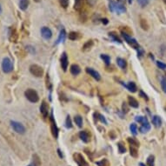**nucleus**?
<instances>
[{"label":"nucleus","mask_w":166,"mask_h":166,"mask_svg":"<svg viewBox=\"0 0 166 166\" xmlns=\"http://www.w3.org/2000/svg\"><path fill=\"white\" fill-rule=\"evenodd\" d=\"M91 1H92V0H87V2H88V4H89L90 5H93L92 3H91ZM93 1H95V0H93Z\"/></svg>","instance_id":"obj_52"},{"label":"nucleus","mask_w":166,"mask_h":166,"mask_svg":"<svg viewBox=\"0 0 166 166\" xmlns=\"http://www.w3.org/2000/svg\"><path fill=\"white\" fill-rule=\"evenodd\" d=\"M101 58L103 60V62L105 63V64L108 66L109 64H110V58L109 57L108 55H105V54H102L101 55Z\"/></svg>","instance_id":"obj_37"},{"label":"nucleus","mask_w":166,"mask_h":166,"mask_svg":"<svg viewBox=\"0 0 166 166\" xmlns=\"http://www.w3.org/2000/svg\"><path fill=\"white\" fill-rule=\"evenodd\" d=\"M30 72L35 77H43L44 70L41 66H39L38 64H32L30 66Z\"/></svg>","instance_id":"obj_3"},{"label":"nucleus","mask_w":166,"mask_h":166,"mask_svg":"<svg viewBox=\"0 0 166 166\" xmlns=\"http://www.w3.org/2000/svg\"><path fill=\"white\" fill-rule=\"evenodd\" d=\"M139 165H140V166H145V164H144L143 163H140V164H139Z\"/></svg>","instance_id":"obj_53"},{"label":"nucleus","mask_w":166,"mask_h":166,"mask_svg":"<svg viewBox=\"0 0 166 166\" xmlns=\"http://www.w3.org/2000/svg\"><path fill=\"white\" fill-rule=\"evenodd\" d=\"M96 164L97 166H110L108 159H102L101 161H97Z\"/></svg>","instance_id":"obj_29"},{"label":"nucleus","mask_w":166,"mask_h":166,"mask_svg":"<svg viewBox=\"0 0 166 166\" xmlns=\"http://www.w3.org/2000/svg\"><path fill=\"white\" fill-rule=\"evenodd\" d=\"M26 98L32 103H37L39 100V94L37 93V91L33 89H28L26 90L25 92Z\"/></svg>","instance_id":"obj_1"},{"label":"nucleus","mask_w":166,"mask_h":166,"mask_svg":"<svg viewBox=\"0 0 166 166\" xmlns=\"http://www.w3.org/2000/svg\"><path fill=\"white\" fill-rule=\"evenodd\" d=\"M70 73H71L72 75L77 76V75H78V74L80 73L81 69H80V67H79L77 64H72V65L70 66Z\"/></svg>","instance_id":"obj_14"},{"label":"nucleus","mask_w":166,"mask_h":166,"mask_svg":"<svg viewBox=\"0 0 166 166\" xmlns=\"http://www.w3.org/2000/svg\"><path fill=\"white\" fill-rule=\"evenodd\" d=\"M140 26L142 27V29L144 30V31H147L149 29V24H148V22L145 19H143L140 20Z\"/></svg>","instance_id":"obj_30"},{"label":"nucleus","mask_w":166,"mask_h":166,"mask_svg":"<svg viewBox=\"0 0 166 166\" xmlns=\"http://www.w3.org/2000/svg\"><path fill=\"white\" fill-rule=\"evenodd\" d=\"M74 9L77 12H80L83 7V0H74Z\"/></svg>","instance_id":"obj_15"},{"label":"nucleus","mask_w":166,"mask_h":166,"mask_svg":"<svg viewBox=\"0 0 166 166\" xmlns=\"http://www.w3.org/2000/svg\"><path fill=\"white\" fill-rule=\"evenodd\" d=\"M163 1H164V3L166 5V0H163Z\"/></svg>","instance_id":"obj_56"},{"label":"nucleus","mask_w":166,"mask_h":166,"mask_svg":"<svg viewBox=\"0 0 166 166\" xmlns=\"http://www.w3.org/2000/svg\"><path fill=\"white\" fill-rule=\"evenodd\" d=\"M140 131L142 133H145L147 131H149L150 130H151V124H149V123H146V124H143L142 125H141L140 127Z\"/></svg>","instance_id":"obj_21"},{"label":"nucleus","mask_w":166,"mask_h":166,"mask_svg":"<svg viewBox=\"0 0 166 166\" xmlns=\"http://www.w3.org/2000/svg\"><path fill=\"white\" fill-rule=\"evenodd\" d=\"M137 147L130 144V153L131 155V157H133V158H137V156H138V152H137Z\"/></svg>","instance_id":"obj_20"},{"label":"nucleus","mask_w":166,"mask_h":166,"mask_svg":"<svg viewBox=\"0 0 166 166\" xmlns=\"http://www.w3.org/2000/svg\"><path fill=\"white\" fill-rule=\"evenodd\" d=\"M157 65L159 67L160 69H163V70H164L166 68V64H164V63H162V62H160V61H158V62H157Z\"/></svg>","instance_id":"obj_45"},{"label":"nucleus","mask_w":166,"mask_h":166,"mask_svg":"<svg viewBox=\"0 0 166 166\" xmlns=\"http://www.w3.org/2000/svg\"><path fill=\"white\" fill-rule=\"evenodd\" d=\"M155 164V157L153 155H151L147 158V165L148 166H154Z\"/></svg>","instance_id":"obj_31"},{"label":"nucleus","mask_w":166,"mask_h":166,"mask_svg":"<svg viewBox=\"0 0 166 166\" xmlns=\"http://www.w3.org/2000/svg\"><path fill=\"white\" fill-rule=\"evenodd\" d=\"M137 3L141 7H145L149 4V0H137Z\"/></svg>","instance_id":"obj_41"},{"label":"nucleus","mask_w":166,"mask_h":166,"mask_svg":"<svg viewBox=\"0 0 166 166\" xmlns=\"http://www.w3.org/2000/svg\"><path fill=\"white\" fill-rule=\"evenodd\" d=\"M46 87L48 89H51V84L50 83V80H49V75L48 74L46 75Z\"/></svg>","instance_id":"obj_46"},{"label":"nucleus","mask_w":166,"mask_h":166,"mask_svg":"<svg viewBox=\"0 0 166 166\" xmlns=\"http://www.w3.org/2000/svg\"><path fill=\"white\" fill-rule=\"evenodd\" d=\"M32 158H33L32 162H33V164H34V166L41 165V161H40V159H39V158L38 155H36V154H35V155H33Z\"/></svg>","instance_id":"obj_28"},{"label":"nucleus","mask_w":166,"mask_h":166,"mask_svg":"<svg viewBox=\"0 0 166 166\" xmlns=\"http://www.w3.org/2000/svg\"><path fill=\"white\" fill-rule=\"evenodd\" d=\"M109 36L113 39L115 42H117V43H119V44H121L122 43V40L119 39V37L117 36V34L116 32H110V33H109Z\"/></svg>","instance_id":"obj_25"},{"label":"nucleus","mask_w":166,"mask_h":166,"mask_svg":"<svg viewBox=\"0 0 166 166\" xmlns=\"http://www.w3.org/2000/svg\"><path fill=\"white\" fill-rule=\"evenodd\" d=\"M40 112H41V114L43 115L44 118H46V117H48L49 105H48V103L45 102V101H43L42 103H41V106H40Z\"/></svg>","instance_id":"obj_8"},{"label":"nucleus","mask_w":166,"mask_h":166,"mask_svg":"<svg viewBox=\"0 0 166 166\" xmlns=\"http://www.w3.org/2000/svg\"><path fill=\"white\" fill-rule=\"evenodd\" d=\"M128 1H129V4H130H130L132 3V0H128Z\"/></svg>","instance_id":"obj_55"},{"label":"nucleus","mask_w":166,"mask_h":166,"mask_svg":"<svg viewBox=\"0 0 166 166\" xmlns=\"http://www.w3.org/2000/svg\"><path fill=\"white\" fill-rule=\"evenodd\" d=\"M130 130L131 133L134 135V136L137 134V126L136 124H131L130 126Z\"/></svg>","instance_id":"obj_38"},{"label":"nucleus","mask_w":166,"mask_h":166,"mask_svg":"<svg viewBox=\"0 0 166 166\" xmlns=\"http://www.w3.org/2000/svg\"><path fill=\"white\" fill-rule=\"evenodd\" d=\"M59 3H60V5L64 9H66L69 6V0H59Z\"/></svg>","instance_id":"obj_40"},{"label":"nucleus","mask_w":166,"mask_h":166,"mask_svg":"<svg viewBox=\"0 0 166 166\" xmlns=\"http://www.w3.org/2000/svg\"><path fill=\"white\" fill-rule=\"evenodd\" d=\"M2 70L5 73H10L13 70L12 61L9 58H5L2 62Z\"/></svg>","instance_id":"obj_2"},{"label":"nucleus","mask_w":166,"mask_h":166,"mask_svg":"<svg viewBox=\"0 0 166 166\" xmlns=\"http://www.w3.org/2000/svg\"><path fill=\"white\" fill-rule=\"evenodd\" d=\"M109 5H110V12H115L116 9H117V3H115L113 0H110L109 1Z\"/></svg>","instance_id":"obj_35"},{"label":"nucleus","mask_w":166,"mask_h":166,"mask_svg":"<svg viewBox=\"0 0 166 166\" xmlns=\"http://www.w3.org/2000/svg\"><path fill=\"white\" fill-rule=\"evenodd\" d=\"M136 121L138 122V123H140V124H146L148 123V119H147V117H142V116H138V117H136Z\"/></svg>","instance_id":"obj_32"},{"label":"nucleus","mask_w":166,"mask_h":166,"mask_svg":"<svg viewBox=\"0 0 166 166\" xmlns=\"http://www.w3.org/2000/svg\"><path fill=\"white\" fill-rule=\"evenodd\" d=\"M122 33V37L124 39V40L127 42L129 45H130L132 48H134L136 50H138L139 49V45H138V43L136 41V39H131V37L130 36H129L127 34H125V33H124V32H121Z\"/></svg>","instance_id":"obj_5"},{"label":"nucleus","mask_w":166,"mask_h":166,"mask_svg":"<svg viewBox=\"0 0 166 166\" xmlns=\"http://www.w3.org/2000/svg\"><path fill=\"white\" fill-rule=\"evenodd\" d=\"M60 62H61V66H62V69L64 70V71H66L67 70V67H68V64H69V62H68V57H67V54L64 52L61 56V58H60Z\"/></svg>","instance_id":"obj_10"},{"label":"nucleus","mask_w":166,"mask_h":166,"mask_svg":"<svg viewBox=\"0 0 166 166\" xmlns=\"http://www.w3.org/2000/svg\"><path fill=\"white\" fill-rule=\"evenodd\" d=\"M161 85H162V88L164 90V91L166 92V79L165 78H163L162 81H161Z\"/></svg>","instance_id":"obj_44"},{"label":"nucleus","mask_w":166,"mask_h":166,"mask_svg":"<svg viewBox=\"0 0 166 166\" xmlns=\"http://www.w3.org/2000/svg\"><path fill=\"white\" fill-rule=\"evenodd\" d=\"M50 121H51V133L53 135V137L55 138H58V129L57 124H56V122L54 120V117H53V113L51 112V117H50Z\"/></svg>","instance_id":"obj_6"},{"label":"nucleus","mask_w":166,"mask_h":166,"mask_svg":"<svg viewBox=\"0 0 166 166\" xmlns=\"http://www.w3.org/2000/svg\"><path fill=\"white\" fill-rule=\"evenodd\" d=\"M110 137L112 139H115L116 138V136H115V134H114V132H113V131H110Z\"/></svg>","instance_id":"obj_50"},{"label":"nucleus","mask_w":166,"mask_h":166,"mask_svg":"<svg viewBox=\"0 0 166 166\" xmlns=\"http://www.w3.org/2000/svg\"><path fill=\"white\" fill-rule=\"evenodd\" d=\"M74 121H75L76 124H77L78 127H82V125H83V118L80 116H75Z\"/></svg>","instance_id":"obj_26"},{"label":"nucleus","mask_w":166,"mask_h":166,"mask_svg":"<svg viewBox=\"0 0 166 166\" xmlns=\"http://www.w3.org/2000/svg\"><path fill=\"white\" fill-rule=\"evenodd\" d=\"M127 141L130 145H134V146L136 147H139V142L137 140H136L133 137H128Z\"/></svg>","instance_id":"obj_27"},{"label":"nucleus","mask_w":166,"mask_h":166,"mask_svg":"<svg viewBox=\"0 0 166 166\" xmlns=\"http://www.w3.org/2000/svg\"><path fill=\"white\" fill-rule=\"evenodd\" d=\"M79 137L81 138V140L84 142V143H89L90 137V135L87 131V130H83V131H80L79 133Z\"/></svg>","instance_id":"obj_12"},{"label":"nucleus","mask_w":166,"mask_h":166,"mask_svg":"<svg viewBox=\"0 0 166 166\" xmlns=\"http://www.w3.org/2000/svg\"><path fill=\"white\" fill-rule=\"evenodd\" d=\"M73 158L78 166H89L88 163L83 158V157L79 153H75L73 155Z\"/></svg>","instance_id":"obj_7"},{"label":"nucleus","mask_w":166,"mask_h":166,"mask_svg":"<svg viewBox=\"0 0 166 166\" xmlns=\"http://www.w3.org/2000/svg\"><path fill=\"white\" fill-rule=\"evenodd\" d=\"M29 6V0H19V8L22 11H25Z\"/></svg>","instance_id":"obj_19"},{"label":"nucleus","mask_w":166,"mask_h":166,"mask_svg":"<svg viewBox=\"0 0 166 166\" xmlns=\"http://www.w3.org/2000/svg\"><path fill=\"white\" fill-rule=\"evenodd\" d=\"M101 22H102L103 25H107L109 23V20L107 19H101Z\"/></svg>","instance_id":"obj_49"},{"label":"nucleus","mask_w":166,"mask_h":166,"mask_svg":"<svg viewBox=\"0 0 166 166\" xmlns=\"http://www.w3.org/2000/svg\"><path fill=\"white\" fill-rule=\"evenodd\" d=\"M117 63L118 64V66L119 67H121L122 69H125L126 68V66H127V63H126V61L124 60V59H123V58H118L117 59Z\"/></svg>","instance_id":"obj_24"},{"label":"nucleus","mask_w":166,"mask_h":166,"mask_svg":"<svg viewBox=\"0 0 166 166\" xmlns=\"http://www.w3.org/2000/svg\"><path fill=\"white\" fill-rule=\"evenodd\" d=\"M9 39L12 42H16L17 39H18V34H17V32L14 28H10L9 29Z\"/></svg>","instance_id":"obj_13"},{"label":"nucleus","mask_w":166,"mask_h":166,"mask_svg":"<svg viewBox=\"0 0 166 166\" xmlns=\"http://www.w3.org/2000/svg\"><path fill=\"white\" fill-rule=\"evenodd\" d=\"M86 72L88 74H90V76H91L93 78H95L97 81H99L101 79V77H100L99 73L95 70L91 69V68H86Z\"/></svg>","instance_id":"obj_11"},{"label":"nucleus","mask_w":166,"mask_h":166,"mask_svg":"<svg viewBox=\"0 0 166 166\" xmlns=\"http://www.w3.org/2000/svg\"><path fill=\"white\" fill-rule=\"evenodd\" d=\"M138 51H138V53H137V56L140 58V57H142V56H143V54H144V51H143L142 49H140V48L138 49Z\"/></svg>","instance_id":"obj_48"},{"label":"nucleus","mask_w":166,"mask_h":166,"mask_svg":"<svg viewBox=\"0 0 166 166\" xmlns=\"http://www.w3.org/2000/svg\"><path fill=\"white\" fill-rule=\"evenodd\" d=\"M117 148H118V151H119V152H120V153L121 154L125 153V151H126V149H125L124 144L122 142H119V143L117 144Z\"/></svg>","instance_id":"obj_33"},{"label":"nucleus","mask_w":166,"mask_h":166,"mask_svg":"<svg viewBox=\"0 0 166 166\" xmlns=\"http://www.w3.org/2000/svg\"><path fill=\"white\" fill-rule=\"evenodd\" d=\"M125 87L131 92H136L137 91V85H136V83L134 82H129L127 85H125Z\"/></svg>","instance_id":"obj_22"},{"label":"nucleus","mask_w":166,"mask_h":166,"mask_svg":"<svg viewBox=\"0 0 166 166\" xmlns=\"http://www.w3.org/2000/svg\"><path fill=\"white\" fill-rule=\"evenodd\" d=\"M65 124H66V127L68 128V129H70V128L72 127V123H71V120H70V116L67 117L66 121H65Z\"/></svg>","instance_id":"obj_42"},{"label":"nucleus","mask_w":166,"mask_h":166,"mask_svg":"<svg viewBox=\"0 0 166 166\" xmlns=\"http://www.w3.org/2000/svg\"><path fill=\"white\" fill-rule=\"evenodd\" d=\"M140 96L143 97V98H144L145 100H148V97H147L146 94H144V91L143 90H140Z\"/></svg>","instance_id":"obj_47"},{"label":"nucleus","mask_w":166,"mask_h":166,"mask_svg":"<svg viewBox=\"0 0 166 166\" xmlns=\"http://www.w3.org/2000/svg\"><path fill=\"white\" fill-rule=\"evenodd\" d=\"M121 32H124V33H125V34H127V35L130 36V34L132 33V31L128 26H124V27H122L121 28Z\"/></svg>","instance_id":"obj_39"},{"label":"nucleus","mask_w":166,"mask_h":166,"mask_svg":"<svg viewBox=\"0 0 166 166\" xmlns=\"http://www.w3.org/2000/svg\"><path fill=\"white\" fill-rule=\"evenodd\" d=\"M122 109H123V112L124 113H127L129 111V107H128V104L126 103H123V106H122Z\"/></svg>","instance_id":"obj_43"},{"label":"nucleus","mask_w":166,"mask_h":166,"mask_svg":"<svg viewBox=\"0 0 166 166\" xmlns=\"http://www.w3.org/2000/svg\"><path fill=\"white\" fill-rule=\"evenodd\" d=\"M65 37H66V32H65V30L64 29H62L61 32H60V34H59V37H58V40L56 42V45H58L60 43H63L65 39Z\"/></svg>","instance_id":"obj_17"},{"label":"nucleus","mask_w":166,"mask_h":166,"mask_svg":"<svg viewBox=\"0 0 166 166\" xmlns=\"http://www.w3.org/2000/svg\"><path fill=\"white\" fill-rule=\"evenodd\" d=\"M2 13V6H1V5H0V14Z\"/></svg>","instance_id":"obj_54"},{"label":"nucleus","mask_w":166,"mask_h":166,"mask_svg":"<svg viewBox=\"0 0 166 166\" xmlns=\"http://www.w3.org/2000/svg\"><path fill=\"white\" fill-rule=\"evenodd\" d=\"M128 101H129V104H130L131 107H133V108H137L138 105H139L137 100L136 98H134L133 97H128Z\"/></svg>","instance_id":"obj_16"},{"label":"nucleus","mask_w":166,"mask_h":166,"mask_svg":"<svg viewBox=\"0 0 166 166\" xmlns=\"http://www.w3.org/2000/svg\"><path fill=\"white\" fill-rule=\"evenodd\" d=\"M94 117H95V119H97V120H100L102 123L107 124V122H106V120H105V118H104L103 116L100 115V114H98V113H94Z\"/></svg>","instance_id":"obj_36"},{"label":"nucleus","mask_w":166,"mask_h":166,"mask_svg":"<svg viewBox=\"0 0 166 166\" xmlns=\"http://www.w3.org/2000/svg\"><path fill=\"white\" fill-rule=\"evenodd\" d=\"M93 46V41L92 40H88L84 45H83V51H89V50H90V48Z\"/></svg>","instance_id":"obj_23"},{"label":"nucleus","mask_w":166,"mask_h":166,"mask_svg":"<svg viewBox=\"0 0 166 166\" xmlns=\"http://www.w3.org/2000/svg\"><path fill=\"white\" fill-rule=\"evenodd\" d=\"M28 166H32V165H28Z\"/></svg>","instance_id":"obj_58"},{"label":"nucleus","mask_w":166,"mask_h":166,"mask_svg":"<svg viewBox=\"0 0 166 166\" xmlns=\"http://www.w3.org/2000/svg\"><path fill=\"white\" fill-rule=\"evenodd\" d=\"M41 35L45 39H50L52 37V32H51L50 28L45 26L41 29Z\"/></svg>","instance_id":"obj_9"},{"label":"nucleus","mask_w":166,"mask_h":166,"mask_svg":"<svg viewBox=\"0 0 166 166\" xmlns=\"http://www.w3.org/2000/svg\"><path fill=\"white\" fill-rule=\"evenodd\" d=\"M152 124L155 125V127L159 128L162 124V120L158 116H154L152 118Z\"/></svg>","instance_id":"obj_18"},{"label":"nucleus","mask_w":166,"mask_h":166,"mask_svg":"<svg viewBox=\"0 0 166 166\" xmlns=\"http://www.w3.org/2000/svg\"><path fill=\"white\" fill-rule=\"evenodd\" d=\"M79 39V34L77 32H71L69 33V39L70 40H76V39Z\"/></svg>","instance_id":"obj_34"},{"label":"nucleus","mask_w":166,"mask_h":166,"mask_svg":"<svg viewBox=\"0 0 166 166\" xmlns=\"http://www.w3.org/2000/svg\"><path fill=\"white\" fill-rule=\"evenodd\" d=\"M58 155H59V157H60V158H63V154H62V152H61V151H60L59 149H58Z\"/></svg>","instance_id":"obj_51"},{"label":"nucleus","mask_w":166,"mask_h":166,"mask_svg":"<svg viewBox=\"0 0 166 166\" xmlns=\"http://www.w3.org/2000/svg\"><path fill=\"white\" fill-rule=\"evenodd\" d=\"M34 1H35V2H39L40 0H34Z\"/></svg>","instance_id":"obj_57"},{"label":"nucleus","mask_w":166,"mask_h":166,"mask_svg":"<svg viewBox=\"0 0 166 166\" xmlns=\"http://www.w3.org/2000/svg\"><path fill=\"white\" fill-rule=\"evenodd\" d=\"M11 125L12 129L19 134H25V127L19 122L11 121Z\"/></svg>","instance_id":"obj_4"}]
</instances>
